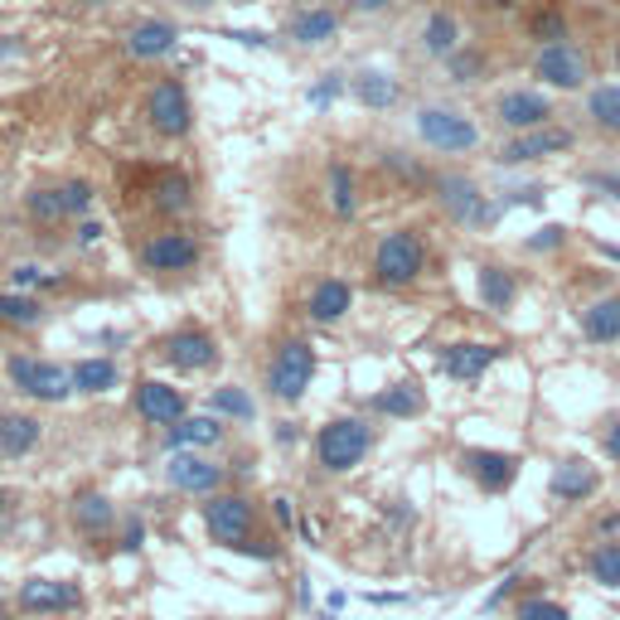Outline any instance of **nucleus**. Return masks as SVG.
I'll return each instance as SVG.
<instances>
[{"label":"nucleus","instance_id":"obj_40","mask_svg":"<svg viewBox=\"0 0 620 620\" xmlns=\"http://www.w3.org/2000/svg\"><path fill=\"white\" fill-rule=\"evenodd\" d=\"M10 281H15V291H30V286L54 291V286H63V277H49V272H44V267H35V262L15 267V272H10Z\"/></svg>","mask_w":620,"mask_h":620},{"label":"nucleus","instance_id":"obj_28","mask_svg":"<svg viewBox=\"0 0 620 620\" xmlns=\"http://www.w3.org/2000/svg\"><path fill=\"white\" fill-rule=\"evenodd\" d=\"M112 524H117V510H112L107 494H93V490H87V494H78V500H73V528H78L83 538L107 534Z\"/></svg>","mask_w":620,"mask_h":620},{"label":"nucleus","instance_id":"obj_4","mask_svg":"<svg viewBox=\"0 0 620 620\" xmlns=\"http://www.w3.org/2000/svg\"><path fill=\"white\" fill-rule=\"evenodd\" d=\"M5 374H10V383H15L20 393H25V398H35V402L73 398V374L63 364H44V359H35V354H10Z\"/></svg>","mask_w":620,"mask_h":620},{"label":"nucleus","instance_id":"obj_49","mask_svg":"<svg viewBox=\"0 0 620 620\" xmlns=\"http://www.w3.org/2000/svg\"><path fill=\"white\" fill-rule=\"evenodd\" d=\"M229 39H238V44H253V49H267V35H257V30H229Z\"/></svg>","mask_w":620,"mask_h":620},{"label":"nucleus","instance_id":"obj_13","mask_svg":"<svg viewBox=\"0 0 620 620\" xmlns=\"http://www.w3.org/2000/svg\"><path fill=\"white\" fill-rule=\"evenodd\" d=\"M165 480L175 484L179 494H219L223 484V466H213L209 456H199V451H175L171 466H165Z\"/></svg>","mask_w":620,"mask_h":620},{"label":"nucleus","instance_id":"obj_39","mask_svg":"<svg viewBox=\"0 0 620 620\" xmlns=\"http://www.w3.org/2000/svg\"><path fill=\"white\" fill-rule=\"evenodd\" d=\"M514 620H572V611L562 601H552V596H528V601H518Z\"/></svg>","mask_w":620,"mask_h":620},{"label":"nucleus","instance_id":"obj_51","mask_svg":"<svg viewBox=\"0 0 620 620\" xmlns=\"http://www.w3.org/2000/svg\"><path fill=\"white\" fill-rule=\"evenodd\" d=\"M359 15H374V10H388V0H349Z\"/></svg>","mask_w":620,"mask_h":620},{"label":"nucleus","instance_id":"obj_34","mask_svg":"<svg viewBox=\"0 0 620 620\" xmlns=\"http://www.w3.org/2000/svg\"><path fill=\"white\" fill-rule=\"evenodd\" d=\"M0 320L5 325H39L44 320V306L35 296H25V291H5V296H0Z\"/></svg>","mask_w":620,"mask_h":620},{"label":"nucleus","instance_id":"obj_14","mask_svg":"<svg viewBox=\"0 0 620 620\" xmlns=\"http://www.w3.org/2000/svg\"><path fill=\"white\" fill-rule=\"evenodd\" d=\"M572 145V131L568 127H534V131H518L514 141H504L500 151V165H528V161H543V155H562Z\"/></svg>","mask_w":620,"mask_h":620},{"label":"nucleus","instance_id":"obj_59","mask_svg":"<svg viewBox=\"0 0 620 620\" xmlns=\"http://www.w3.org/2000/svg\"><path fill=\"white\" fill-rule=\"evenodd\" d=\"M233 5H247V0H233Z\"/></svg>","mask_w":620,"mask_h":620},{"label":"nucleus","instance_id":"obj_6","mask_svg":"<svg viewBox=\"0 0 620 620\" xmlns=\"http://www.w3.org/2000/svg\"><path fill=\"white\" fill-rule=\"evenodd\" d=\"M204 528L219 548L238 552L253 538V500L247 494H209L204 504Z\"/></svg>","mask_w":620,"mask_h":620},{"label":"nucleus","instance_id":"obj_44","mask_svg":"<svg viewBox=\"0 0 620 620\" xmlns=\"http://www.w3.org/2000/svg\"><path fill=\"white\" fill-rule=\"evenodd\" d=\"M582 185H586V189H596V195H606V199H616V204H620V171H592V175H582Z\"/></svg>","mask_w":620,"mask_h":620},{"label":"nucleus","instance_id":"obj_37","mask_svg":"<svg viewBox=\"0 0 620 620\" xmlns=\"http://www.w3.org/2000/svg\"><path fill=\"white\" fill-rule=\"evenodd\" d=\"M330 209L340 213V219H349V213L359 209V195H354V171H349L344 161L330 165Z\"/></svg>","mask_w":620,"mask_h":620},{"label":"nucleus","instance_id":"obj_17","mask_svg":"<svg viewBox=\"0 0 620 620\" xmlns=\"http://www.w3.org/2000/svg\"><path fill=\"white\" fill-rule=\"evenodd\" d=\"M137 412H141L151 426H175L179 417L189 412V402H185V393H179L175 383L141 378V383H137Z\"/></svg>","mask_w":620,"mask_h":620},{"label":"nucleus","instance_id":"obj_52","mask_svg":"<svg viewBox=\"0 0 620 620\" xmlns=\"http://www.w3.org/2000/svg\"><path fill=\"white\" fill-rule=\"evenodd\" d=\"M514 582H518V577H504L500 586H494V596H490V606H494V601H504V596H510V592H514Z\"/></svg>","mask_w":620,"mask_h":620},{"label":"nucleus","instance_id":"obj_45","mask_svg":"<svg viewBox=\"0 0 620 620\" xmlns=\"http://www.w3.org/2000/svg\"><path fill=\"white\" fill-rule=\"evenodd\" d=\"M562 223H543V229L534 233V238H528V253H552V247H562Z\"/></svg>","mask_w":620,"mask_h":620},{"label":"nucleus","instance_id":"obj_23","mask_svg":"<svg viewBox=\"0 0 620 620\" xmlns=\"http://www.w3.org/2000/svg\"><path fill=\"white\" fill-rule=\"evenodd\" d=\"M39 417H30V412H5L0 417V456L5 460H20V456H30V451L39 446Z\"/></svg>","mask_w":620,"mask_h":620},{"label":"nucleus","instance_id":"obj_5","mask_svg":"<svg viewBox=\"0 0 620 620\" xmlns=\"http://www.w3.org/2000/svg\"><path fill=\"white\" fill-rule=\"evenodd\" d=\"M417 137H422L432 151L446 155H466L480 145V127L456 107H422L417 112Z\"/></svg>","mask_w":620,"mask_h":620},{"label":"nucleus","instance_id":"obj_31","mask_svg":"<svg viewBox=\"0 0 620 620\" xmlns=\"http://www.w3.org/2000/svg\"><path fill=\"white\" fill-rule=\"evenodd\" d=\"M378 412L398 417V422H408V417H422L426 412V393L417 388V383H393V388H383L374 398Z\"/></svg>","mask_w":620,"mask_h":620},{"label":"nucleus","instance_id":"obj_19","mask_svg":"<svg viewBox=\"0 0 620 620\" xmlns=\"http://www.w3.org/2000/svg\"><path fill=\"white\" fill-rule=\"evenodd\" d=\"M500 359H504L500 344H470V340H466V344H446V349H442V369H446V374L456 378V383H480L494 364H500Z\"/></svg>","mask_w":620,"mask_h":620},{"label":"nucleus","instance_id":"obj_15","mask_svg":"<svg viewBox=\"0 0 620 620\" xmlns=\"http://www.w3.org/2000/svg\"><path fill=\"white\" fill-rule=\"evenodd\" d=\"M161 354L179 374H204V369L219 364V344H213V335H204V330H175L171 340L161 344Z\"/></svg>","mask_w":620,"mask_h":620},{"label":"nucleus","instance_id":"obj_18","mask_svg":"<svg viewBox=\"0 0 620 620\" xmlns=\"http://www.w3.org/2000/svg\"><path fill=\"white\" fill-rule=\"evenodd\" d=\"M548 490H552V500H562V504H582V500H592V494L601 490V470H596L592 460H582V456H568V460L552 466Z\"/></svg>","mask_w":620,"mask_h":620},{"label":"nucleus","instance_id":"obj_33","mask_svg":"<svg viewBox=\"0 0 620 620\" xmlns=\"http://www.w3.org/2000/svg\"><path fill=\"white\" fill-rule=\"evenodd\" d=\"M586 572H592L596 586H620V543H596L592 558H586Z\"/></svg>","mask_w":620,"mask_h":620},{"label":"nucleus","instance_id":"obj_38","mask_svg":"<svg viewBox=\"0 0 620 620\" xmlns=\"http://www.w3.org/2000/svg\"><path fill=\"white\" fill-rule=\"evenodd\" d=\"M25 209L35 213L39 223H59V219H69V204H63V189H35V195L25 199Z\"/></svg>","mask_w":620,"mask_h":620},{"label":"nucleus","instance_id":"obj_10","mask_svg":"<svg viewBox=\"0 0 620 620\" xmlns=\"http://www.w3.org/2000/svg\"><path fill=\"white\" fill-rule=\"evenodd\" d=\"M436 204H442L456 223H490L494 213H500L490 199L480 195L476 179H460V175H442V179H436Z\"/></svg>","mask_w":620,"mask_h":620},{"label":"nucleus","instance_id":"obj_58","mask_svg":"<svg viewBox=\"0 0 620 620\" xmlns=\"http://www.w3.org/2000/svg\"><path fill=\"white\" fill-rule=\"evenodd\" d=\"M616 69H620V39H616Z\"/></svg>","mask_w":620,"mask_h":620},{"label":"nucleus","instance_id":"obj_43","mask_svg":"<svg viewBox=\"0 0 620 620\" xmlns=\"http://www.w3.org/2000/svg\"><path fill=\"white\" fill-rule=\"evenodd\" d=\"M344 87H349V83H344V78H340V73H325V78H320V83H315V87H311V93H306V103H311V107H330V103H335V97H340V93H344Z\"/></svg>","mask_w":620,"mask_h":620},{"label":"nucleus","instance_id":"obj_32","mask_svg":"<svg viewBox=\"0 0 620 620\" xmlns=\"http://www.w3.org/2000/svg\"><path fill=\"white\" fill-rule=\"evenodd\" d=\"M586 117H592L601 131L620 137V87H616V83L592 87V97H586Z\"/></svg>","mask_w":620,"mask_h":620},{"label":"nucleus","instance_id":"obj_53","mask_svg":"<svg viewBox=\"0 0 620 620\" xmlns=\"http://www.w3.org/2000/svg\"><path fill=\"white\" fill-rule=\"evenodd\" d=\"M277 518L291 528V518H296V514H291V500H277Z\"/></svg>","mask_w":620,"mask_h":620},{"label":"nucleus","instance_id":"obj_12","mask_svg":"<svg viewBox=\"0 0 620 620\" xmlns=\"http://www.w3.org/2000/svg\"><path fill=\"white\" fill-rule=\"evenodd\" d=\"M15 606L20 611H30V616H59V611H78V606H83V592H78L73 582L30 577V582H20Z\"/></svg>","mask_w":620,"mask_h":620},{"label":"nucleus","instance_id":"obj_36","mask_svg":"<svg viewBox=\"0 0 620 620\" xmlns=\"http://www.w3.org/2000/svg\"><path fill=\"white\" fill-rule=\"evenodd\" d=\"M209 408L223 412V417H233V422H253V417H257V402L247 398L243 388H233V383H229V388H213L209 393Z\"/></svg>","mask_w":620,"mask_h":620},{"label":"nucleus","instance_id":"obj_47","mask_svg":"<svg viewBox=\"0 0 620 620\" xmlns=\"http://www.w3.org/2000/svg\"><path fill=\"white\" fill-rule=\"evenodd\" d=\"M145 543V524L141 518H127V528H121V552H137Z\"/></svg>","mask_w":620,"mask_h":620},{"label":"nucleus","instance_id":"obj_24","mask_svg":"<svg viewBox=\"0 0 620 620\" xmlns=\"http://www.w3.org/2000/svg\"><path fill=\"white\" fill-rule=\"evenodd\" d=\"M582 335L592 344H616L620 340V296H601L582 311Z\"/></svg>","mask_w":620,"mask_h":620},{"label":"nucleus","instance_id":"obj_16","mask_svg":"<svg viewBox=\"0 0 620 620\" xmlns=\"http://www.w3.org/2000/svg\"><path fill=\"white\" fill-rule=\"evenodd\" d=\"M500 121L510 131H534V127H548L552 121V97L548 93H534V87H514V93H500Z\"/></svg>","mask_w":620,"mask_h":620},{"label":"nucleus","instance_id":"obj_56","mask_svg":"<svg viewBox=\"0 0 620 620\" xmlns=\"http://www.w3.org/2000/svg\"><path fill=\"white\" fill-rule=\"evenodd\" d=\"M5 510H10V494H5V490H0V518H5Z\"/></svg>","mask_w":620,"mask_h":620},{"label":"nucleus","instance_id":"obj_9","mask_svg":"<svg viewBox=\"0 0 620 620\" xmlns=\"http://www.w3.org/2000/svg\"><path fill=\"white\" fill-rule=\"evenodd\" d=\"M534 73L543 78L548 87H558V93H577V87L586 83V54L577 49V44L558 39V44H543L534 59Z\"/></svg>","mask_w":620,"mask_h":620},{"label":"nucleus","instance_id":"obj_29","mask_svg":"<svg viewBox=\"0 0 620 620\" xmlns=\"http://www.w3.org/2000/svg\"><path fill=\"white\" fill-rule=\"evenodd\" d=\"M175 25H165V20H145L127 35V54L131 59H161V54L175 49Z\"/></svg>","mask_w":620,"mask_h":620},{"label":"nucleus","instance_id":"obj_42","mask_svg":"<svg viewBox=\"0 0 620 620\" xmlns=\"http://www.w3.org/2000/svg\"><path fill=\"white\" fill-rule=\"evenodd\" d=\"M59 189H63V204H69V219L93 209V185H87V179H69V185H59Z\"/></svg>","mask_w":620,"mask_h":620},{"label":"nucleus","instance_id":"obj_60","mask_svg":"<svg viewBox=\"0 0 620 620\" xmlns=\"http://www.w3.org/2000/svg\"><path fill=\"white\" fill-rule=\"evenodd\" d=\"M0 620H5V611H0Z\"/></svg>","mask_w":620,"mask_h":620},{"label":"nucleus","instance_id":"obj_27","mask_svg":"<svg viewBox=\"0 0 620 620\" xmlns=\"http://www.w3.org/2000/svg\"><path fill=\"white\" fill-rule=\"evenodd\" d=\"M69 374H73V393H87V398H97V393H112V388L121 383L117 359H78Z\"/></svg>","mask_w":620,"mask_h":620},{"label":"nucleus","instance_id":"obj_8","mask_svg":"<svg viewBox=\"0 0 620 620\" xmlns=\"http://www.w3.org/2000/svg\"><path fill=\"white\" fill-rule=\"evenodd\" d=\"M195 262H199V238H195V233L165 229V233H155V238L141 243V267H145V272L175 277V272H189Z\"/></svg>","mask_w":620,"mask_h":620},{"label":"nucleus","instance_id":"obj_3","mask_svg":"<svg viewBox=\"0 0 620 620\" xmlns=\"http://www.w3.org/2000/svg\"><path fill=\"white\" fill-rule=\"evenodd\" d=\"M315 369H320V359H315V349L306 340H286L272 354V364H267V388H272L277 402H286V408H296L301 398H306Z\"/></svg>","mask_w":620,"mask_h":620},{"label":"nucleus","instance_id":"obj_22","mask_svg":"<svg viewBox=\"0 0 620 620\" xmlns=\"http://www.w3.org/2000/svg\"><path fill=\"white\" fill-rule=\"evenodd\" d=\"M223 442V426L219 417H179L175 426H165V446L171 451H204V446H219Z\"/></svg>","mask_w":620,"mask_h":620},{"label":"nucleus","instance_id":"obj_20","mask_svg":"<svg viewBox=\"0 0 620 620\" xmlns=\"http://www.w3.org/2000/svg\"><path fill=\"white\" fill-rule=\"evenodd\" d=\"M349 306H354V286H349L344 277H320L311 286V296H306V315L315 325H335V320H344Z\"/></svg>","mask_w":620,"mask_h":620},{"label":"nucleus","instance_id":"obj_2","mask_svg":"<svg viewBox=\"0 0 620 620\" xmlns=\"http://www.w3.org/2000/svg\"><path fill=\"white\" fill-rule=\"evenodd\" d=\"M426 267V243L417 229H393L383 233L378 253H374V277L383 286H412Z\"/></svg>","mask_w":620,"mask_h":620},{"label":"nucleus","instance_id":"obj_46","mask_svg":"<svg viewBox=\"0 0 620 620\" xmlns=\"http://www.w3.org/2000/svg\"><path fill=\"white\" fill-rule=\"evenodd\" d=\"M480 73V54H451V78H456V83H470V78Z\"/></svg>","mask_w":620,"mask_h":620},{"label":"nucleus","instance_id":"obj_21","mask_svg":"<svg viewBox=\"0 0 620 620\" xmlns=\"http://www.w3.org/2000/svg\"><path fill=\"white\" fill-rule=\"evenodd\" d=\"M349 93H354V103H359V107H369V112H388V107H398L402 87H398V78L383 73V69H359L354 78H349Z\"/></svg>","mask_w":620,"mask_h":620},{"label":"nucleus","instance_id":"obj_25","mask_svg":"<svg viewBox=\"0 0 620 620\" xmlns=\"http://www.w3.org/2000/svg\"><path fill=\"white\" fill-rule=\"evenodd\" d=\"M335 35H340V15L325 10V5H311V10H301V15L291 20V39L306 44V49H315V44H330Z\"/></svg>","mask_w":620,"mask_h":620},{"label":"nucleus","instance_id":"obj_7","mask_svg":"<svg viewBox=\"0 0 620 620\" xmlns=\"http://www.w3.org/2000/svg\"><path fill=\"white\" fill-rule=\"evenodd\" d=\"M145 117H151V127L161 131V137H189V127H195V107H189V93L179 78H161V83L151 87V97H145Z\"/></svg>","mask_w":620,"mask_h":620},{"label":"nucleus","instance_id":"obj_11","mask_svg":"<svg viewBox=\"0 0 620 620\" xmlns=\"http://www.w3.org/2000/svg\"><path fill=\"white\" fill-rule=\"evenodd\" d=\"M460 466H466V476L476 480L484 494H504V490H514L524 460H518L514 451H466V456H460Z\"/></svg>","mask_w":620,"mask_h":620},{"label":"nucleus","instance_id":"obj_54","mask_svg":"<svg viewBox=\"0 0 620 620\" xmlns=\"http://www.w3.org/2000/svg\"><path fill=\"white\" fill-rule=\"evenodd\" d=\"M601 528H606V534H616V528H620V514H606V518H601Z\"/></svg>","mask_w":620,"mask_h":620},{"label":"nucleus","instance_id":"obj_1","mask_svg":"<svg viewBox=\"0 0 620 620\" xmlns=\"http://www.w3.org/2000/svg\"><path fill=\"white\" fill-rule=\"evenodd\" d=\"M369 451H374V426L364 417H330L315 432V460L330 476H349L354 466H364Z\"/></svg>","mask_w":620,"mask_h":620},{"label":"nucleus","instance_id":"obj_35","mask_svg":"<svg viewBox=\"0 0 620 620\" xmlns=\"http://www.w3.org/2000/svg\"><path fill=\"white\" fill-rule=\"evenodd\" d=\"M189 204H195V195H189V179L185 175H161L155 179V209H165V213H185Z\"/></svg>","mask_w":620,"mask_h":620},{"label":"nucleus","instance_id":"obj_48","mask_svg":"<svg viewBox=\"0 0 620 620\" xmlns=\"http://www.w3.org/2000/svg\"><path fill=\"white\" fill-rule=\"evenodd\" d=\"M93 243H103V223L83 219V223H78V247H93Z\"/></svg>","mask_w":620,"mask_h":620},{"label":"nucleus","instance_id":"obj_41","mask_svg":"<svg viewBox=\"0 0 620 620\" xmlns=\"http://www.w3.org/2000/svg\"><path fill=\"white\" fill-rule=\"evenodd\" d=\"M534 35L548 39V44L568 39V20H562V10H538V15H534Z\"/></svg>","mask_w":620,"mask_h":620},{"label":"nucleus","instance_id":"obj_30","mask_svg":"<svg viewBox=\"0 0 620 620\" xmlns=\"http://www.w3.org/2000/svg\"><path fill=\"white\" fill-rule=\"evenodd\" d=\"M456 49H460V25H456V15H446V10L426 15V25H422V54H432V59H451Z\"/></svg>","mask_w":620,"mask_h":620},{"label":"nucleus","instance_id":"obj_26","mask_svg":"<svg viewBox=\"0 0 620 620\" xmlns=\"http://www.w3.org/2000/svg\"><path fill=\"white\" fill-rule=\"evenodd\" d=\"M476 291H480V301L490 311H510L514 301H518V281L504 272V267H494V262H484V267H476Z\"/></svg>","mask_w":620,"mask_h":620},{"label":"nucleus","instance_id":"obj_50","mask_svg":"<svg viewBox=\"0 0 620 620\" xmlns=\"http://www.w3.org/2000/svg\"><path fill=\"white\" fill-rule=\"evenodd\" d=\"M606 456H611V460H620V417L611 422V432H606Z\"/></svg>","mask_w":620,"mask_h":620},{"label":"nucleus","instance_id":"obj_57","mask_svg":"<svg viewBox=\"0 0 620 620\" xmlns=\"http://www.w3.org/2000/svg\"><path fill=\"white\" fill-rule=\"evenodd\" d=\"M490 5H500V10H510V5H518V0H490Z\"/></svg>","mask_w":620,"mask_h":620},{"label":"nucleus","instance_id":"obj_55","mask_svg":"<svg viewBox=\"0 0 620 620\" xmlns=\"http://www.w3.org/2000/svg\"><path fill=\"white\" fill-rule=\"evenodd\" d=\"M596 247H601V253L611 257V262H620V247H616V243H596Z\"/></svg>","mask_w":620,"mask_h":620}]
</instances>
